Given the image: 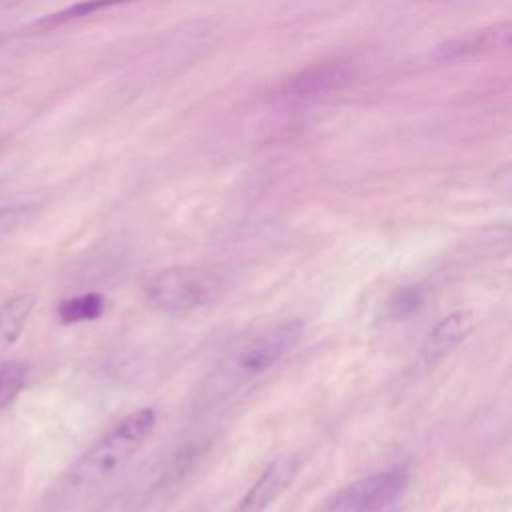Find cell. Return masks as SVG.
<instances>
[{
  "label": "cell",
  "mask_w": 512,
  "mask_h": 512,
  "mask_svg": "<svg viewBox=\"0 0 512 512\" xmlns=\"http://www.w3.org/2000/svg\"><path fill=\"white\" fill-rule=\"evenodd\" d=\"M510 38V26H494L490 30H478L470 34L456 36L436 50V58L444 62H456V60H468L472 56H478L482 52H490L498 46H506Z\"/></svg>",
  "instance_id": "cell-7"
},
{
  "label": "cell",
  "mask_w": 512,
  "mask_h": 512,
  "mask_svg": "<svg viewBox=\"0 0 512 512\" xmlns=\"http://www.w3.org/2000/svg\"><path fill=\"white\" fill-rule=\"evenodd\" d=\"M28 368L22 362H0V410L14 402L26 384Z\"/></svg>",
  "instance_id": "cell-11"
},
{
  "label": "cell",
  "mask_w": 512,
  "mask_h": 512,
  "mask_svg": "<svg viewBox=\"0 0 512 512\" xmlns=\"http://www.w3.org/2000/svg\"><path fill=\"white\" fill-rule=\"evenodd\" d=\"M302 332V320H284L236 344L208 374L202 390L204 398L222 402L252 386L298 344Z\"/></svg>",
  "instance_id": "cell-2"
},
{
  "label": "cell",
  "mask_w": 512,
  "mask_h": 512,
  "mask_svg": "<svg viewBox=\"0 0 512 512\" xmlns=\"http://www.w3.org/2000/svg\"><path fill=\"white\" fill-rule=\"evenodd\" d=\"M476 328V314L472 310H456L444 316L440 322L432 326L422 342L420 356L424 362L432 364L450 354L456 346H460Z\"/></svg>",
  "instance_id": "cell-6"
},
{
  "label": "cell",
  "mask_w": 512,
  "mask_h": 512,
  "mask_svg": "<svg viewBox=\"0 0 512 512\" xmlns=\"http://www.w3.org/2000/svg\"><path fill=\"white\" fill-rule=\"evenodd\" d=\"M118 2H126V0H90V2H84V4H78L62 14H58L56 18H52V22H60V20H70V18H80V16H86L98 8H104V6H110V4H118Z\"/></svg>",
  "instance_id": "cell-14"
},
{
  "label": "cell",
  "mask_w": 512,
  "mask_h": 512,
  "mask_svg": "<svg viewBox=\"0 0 512 512\" xmlns=\"http://www.w3.org/2000/svg\"><path fill=\"white\" fill-rule=\"evenodd\" d=\"M222 292V278L202 266H174L148 280V300L164 312L184 314L212 304Z\"/></svg>",
  "instance_id": "cell-3"
},
{
  "label": "cell",
  "mask_w": 512,
  "mask_h": 512,
  "mask_svg": "<svg viewBox=\"0 0 512 512\" xmlns=\"http://www.w3.org/2000/svg\"><path fill=\"white\" fill-rule=\"evenodd\" d=\"M350 70L340 62H324L294 74L284 90L292 96H318L344 86L350 80Z\"/></svg>",
  "instance_id": "cell-8"
},
{
  "label": "cell",
  "mask_w": 512,
  "mask_h": 512,
  "mask_svg": "<svg viewBox=\"0 0 512 512\" xmlns=\"http://www.w3.org/2000/svg\"><path fill=\"white\" fill-rule=\"evenodd\" d=\"M30 204H10L0 208V238L12 234L20 224H24L32 214Z\"/></svg>",
  "instance_id": "cell-13"
},
{
  "label": "cell",
  "mask_w": 512,
  "mask_h": 512,
  "mask_svg": "<svg viewBox=\"0 0 512 512\" xmlns=\"http://www.w3.org/2000/svg\"><path fill=\"white\" fill-rule=\"evenodd\" d=\"M408 474L400 468L362 476L336 490L320 512H386L406 492Z\"/></svg>",
  "instance_id": "cell-4"
},
{
  "label": "cell",
  "mask_w": 512,
  "mask_h": 512,
  "mask_svg": "<svg viewBox=\"0 0 512 512\" xmlns=\"http://www.w3.org/2000/svg\"><path fill=\"white\" fill-rule=\"evenodd\" d=\"M422 300H424V294L418 286H402L394 290L388 298V304H386L388 316L394 320H404L420 310Z\"/></svg>",
  "instance_id": "cell-12"
},
{
  "label": "cell",
  "mask_w": 512,
  "mask_h": 512,
  "mask_svg": "<svg viewBox=\"0 0 512 512\" xmlns=\"http://www.w3.org/2000/svg\"><path fill=\"white\" fill-rule=\"evenodd\" d=\"M34 304L36 298L32 294H16L0 306V354L22 336Z\"/></svg>",
  "instance_id": "cell-9"
},
{
  "label": "cell",
  "mask_w": 512,
  "mask_h": 512,
  "mask_svg": "<svg viewBox=\"0 0 512 512\" xmlns=\"http://www.w3.org/2000/svg\"><path fill=\"white\" fill-rule=\"evenodd\" d=\"M104 308H106V298L102 294L86 292V294H78L62 300L56 312L62 322L76 324V322H88L102 316Z\"/></svg>",
  "instance_id": "cell-10"
},
{
  "label": "cell",
  "mask_w": 512,
  "mask_h": 512,
  "mask_svg": "<svg viewBox=\"0 0 512 512\" xmlns=\"http://www.w3.org/2000/svg\"><path fill=\"white\" fill-rule=\"evenodd\" d=\"M156 426L154 408H138L104 432L58 478L44 498V512H70L110 486L134 460Z\"/></svg>",
  "instance_id": "cell-1"
},
{
  "label": "cell",
  "mask_w": 512,
  "mask_h": 512,
  "mask_svg": "<svg viewBox=\"0 0 512 512\" xmlns=\"http://www.w3.org/2000/svg\"><path fill=\"white\" fill-rule=\"evenodd\" d=\"M300 470L296 454H282L274 458L254 480L248 492L236 502L232 512H266L294 482Z\"/></svg>",
  "instance_id": "cell-5"
}]
</instances>
